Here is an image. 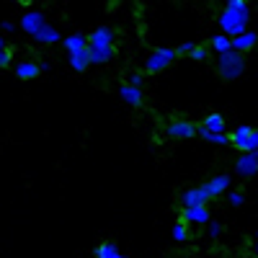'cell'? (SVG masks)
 Wrapping results in <instances>:
<instances>
[{
	"mask_svg": "<svg viewBox=\"0 0 258 258\" xmlns=\"http://www.w3.org/2000/svg\"><path fill=\"white\" fill-rule=\"evenodd\" d=\"M93 258H126L114 243H101L93 248Z\"/></svg>",
	"mask_w": 258,
	"mask_h": 258,
	"instance_id": "20",
	"label": "cell"
},
{
	"mask_svg": "<svg viewBox=\"0 0 258 258\" xmlns=\"http://www.w3.org/2000/svg\"><path fill=\"white\" fill-rule=\"evenodd\" d=\"M209 47H212V52L225 54V52H230V49H232V39H230V36H225V34H214V36L209 39Z\"/></svg>",
	"mask_w": 258,
	"mask_h": 258,
	"instance_id": "21",
	"label": "cell"
},
{
	"mask_svg": "<svg viewBox=\"0 0 258 258\" xmlns=\"http://www.w3.org/2000/svg\"><path fill=\"white\" fill-rule=\"evenodd\" d=\"M0 29H3V31H16V24H13V21H3Z\"/></svg>",
	"mask_w": 258,
	"mask_h": 258,
	"instance_id": "29",
	"label": "cell"
},
{
	"mask_svg": "<svg viewBox=\"0 0 258 258\" xmlns=\"http://www.w3.org/2000/svg\"><path fill=\"white\" fill-rule=\"evenodd\" d=\"M142 80H145V73H132L129 75V85H135V88H142Z\"/></svg>",
	"mask_w": 258,
	"mask_h": 258,
	"instance_id": "28",
	"label": "cell"
},
{
	"mask_svg": "<svg viewBox=\"0 0 258 258\" xmlns=\"http://www.w3.org/2000/svg\"><path fill=\"white\" fill-rule=\"evenodd\" d=\"M114 41H116V31H114L111 26H98V29L91 31V36H88V47H101V49H106V47H114Z\"/></svg>",
	"mask_w": 258,
	"mask_h": 258,
	"instance_id": "8",
	"label": "cell"
},
{
	"mask_svg": "<svg viewBox=\"0 0 258 258\" xmlns=\"http://www.w3.org/2000/svg\"><path fill=\"white\" fill-rule=\"evenodd\" d=\"M202 126L207 129V132H212V135H225L227 132V121H225L222 114H207Z\"/></svg>",
	"mask_w": 258,
	"mask_h": 258,
	"instance_id": "16",
	"label": "cell"
},
{
	"mask_svg": "<svg viewBox=\"0 0 258 258\" xmlns=\"http://www.w3.org/2000/svg\"><path fill=\"white\" fill-rule=\"evenodd\" d=\"M235 173L240 178H253L258 173V153H245V155H238L235 160Z\"/></svg>",
	"mask_w": 258,
	"mask_h": 258,
	"instance_id": "6",
	"label": "cell"
},
{
	"mask_svg": "<svg viewBox=\"0 0 258 258\" xmlns=\"http://www.w3.org/2000/svg\"><path fill=\"white\" fill-rule=\"evenodd\" d=\"M181 204H183V209H188V207H207L209 197H207V191L202 186H194V188H186L181 194Z\"/></svg>",
	"mask_w": 258,
	"mask_h": 258,
	"instance_id": "11",
	"label": "cell"
},
{
	"mask_svg": "<svg viewBox=\"0 0 258 258\" xmlns=\"http://www.w3.org/2000/svg\"><path fill=\"white\" fill-rule=\"evenodd\" d=\"M6 47H8V44H6V39H3V36H0V52H3Z\"/></svg>",
	"mask_w": 258,
	"mask_h": 258,
	"instance_id": "30",
	"label": "cell"
},
{
	"mask_svg": "<svg viewBox=\"0 0 258 258\" xmlns=\"http://www.w3.org/2000/svg\"><path fill=\"white\" fill-rule=\"evenodd\" d=\"M119 96H121V101H124L126 106H135V109H140V106L145 103L142 88H135V85H129V83H124L121 88H119Z\"/></svg>",
	"mask_w": 258,
	"mask_h": 258,
	"instance_id": "13",
	"label": "cell"
},
{
	"mask_svg": "<svg viewBox=\"0 0 258 258\" xmlns=\"http://www.w3.org/2000/svg\"><path fill=\"white\" fill-rule=\"evenodd\" d=\"M217 73L222 80H238L245 73V57L232 49L225 54H217Z\"/></svg>",
	"mask_w": 258,
	"mask_h": 258,
	"instance_id": "2",
	"label": "cell"
},
{
	"mask_svg": "<svg viewBox=\"0 0 258 258\" xmlns=\"http://www.w3.org/2000/svg\"><path fill=\"white\" fill-rule=\"evenodd\" d=\"M176 59V49L170 47H155L145 59V75H155V73H165V68H170Z\"/></svg>",
	"mask_w": 258,
	"mask_h": 258,
	"instance_id": "4",
	"label": "cell"
},
{
	"mask_svg": "<svg viewBox=\"0 0 258 258\" xmlns=\"http://www.w3.org/2000/svg\"><path fill=\"white\" fill-rule=\"evenodd\" d=\"M253 255L258 258V240H255V245H253Z\"/></svg>",
	"mask_w": 258,
	"mask_h": 258,
	"instance_id": "31",
	"label": "cell"
},
{
	"mask_svg": "<svg viewBox=\"0 0 258 258\" xmlns=\"http://www.w3.org/2000/svg\"><path fill=\"white\" fill-rule=\"evenodd\" d=\"M230 183H232V178H230L227 173H220V176H212L202 188L207 191L209 199H214V197H222V194H227V191H230Z\"/></svg>",
	"mask_w": 258,
	"mask_h": 258,
	"instance_id": "10",
	"label": "cell"
},
{
	"mask_svg": "<svg viewBox=\"0 0 258 258\" xmlns=\"http://www.w3.org/2000/svg\"><path fill=\"white\" fill-rule=\"evenodd\" d=\"M170 235H173V240L176 243H186V240H191V230H188V225L186 222H176L173 227H170Z\"/></svg>",
	"mask_w": 258,
	"mask_h": 258,
	"instance_id": "22",
	"label": "cell"
},
{
	"mask_svg": "<svg viewBox=\"0 0 258 258\" xmlns=\"http://www.w3.org/2000/svg\"><path fill=\"white\" fill-rule=\"evenodd\" d=\"M62 39V34L52 26V24H44L39 31H36V36H34V41L36 44H57V41Z\"/></svg>",
	"mask_w": 258,
	"mask_h": 258,
	"instance_id": "17",
	"label": "cell"
},
{
	"mask_svg": "<svg viewBox=\"0 0 258 258\" xmlns=\"http://www.w3.org/2000/svg\"><path fill=\"white\" fill-rule=\"evenodd\" d=\"M88 57H91V64H106L114 59V47H88Z\"/></svg>",
	"mask_w": 258,
	"mask_h": 258,
	"instance_id": "19",
	"label": "cell"
},
{
	"mask_svg": "<svg viewBox=\"0 0 258 258\" xmlns=\"http://www.w3.org/2000/svg\"><path fill=\"white\" fill-rule=\"evenodd\" d=\"M165 137L170 140H191L197 137V124L188 119H173L165 124Z\"/></svg>",
	"mask_w": 258,
	"mask_h": 258,
	"instance_id": "5",
	"label": "cell"
},
{
	"mask_svg": "<svg viewBox=\"0 0 258 258\" xmlns=\"http://www.w3.org/2000/svg\"><path fill=\"white\" fill-rule=\"evenodd\" d=\"M230 145L235 150H240V155L245 153H258V129L248 126V124H240L232 129L230 135Z\"/></svg>",
	"mask_w": 258,
	"mask_h": 258,
	"instance_id": "3",
	"label": "cell"
},
{
	"mask_svg": "<svg viewBox=\"0 0 258 258\" xmlns=\"http://www.w3.org/2000/svg\"><path fill=\"white\" fill-rule=\"evenodd\" d=\"M194 49H197V44H194V41H183V44L176 47V57H188Z\"/></svg>",
	"mask_w": 258,
	"mask_h": 258,
	"instance_id": "26",
	"label": "cell"
},
{
	"mask_svg": "<svg viewBox=\"0 0 258 258\" xmlns=\"http://www.w3.org/2000/svg\"><path fill=\"white\" fill-rule=\"evenodd\" d=\"M258 44V34L255 31H245V34H240V36H235L232 39V52H238V54H248V52H253V47Z\"/></svg>",
	"mask_w": 258,
	"mask_h": 258,
	"instance_id": "12",
	"label": "cell"
},
{
	"mask_svg": "<svg viewBox=\"0 0 258 258\" xmlns=\"http://www.w3.org/2000/svg\"><path fill=\"white\" fill-rule=\"evenodd\" d=\"M68 62H70V68L75 73H85L91 68V57H88V49H83V52H75V54H68Z\"/></svg>",
	"mask_w": 258,
	"mask_h": 258,
	"instance_id": "18",
	"label": "cell"
},
{
	"mask_svg": "<svg viewBox=\"0 0 258 258\" xmlns=\"http://www.w3.org/2000/svg\"><path fill=\"white\" fill-rule=\"evenodd\" d=\"M207 54H209V52H207V47H199V44H197V49H194L188 57H191V59H197V62H204V59H207Z\"/></svg>",
	"mask_w": 258,
	"mask_h": 258,
	"instance_id": "27",
	"label": "cell"
},
{
	"mask_svg": "<svg viewBox=\"0 0 258 258\" xmlns=\"http://www.w3.org/2000/svg\"><path fill=\"white\" fill-rule=\"evenodd\" d=\"M13 49L11 47H6L3 52H0V70H3V68H11V62H13Z\"/></svg>",
	"mask_w": 258,
	"mask_h": 258,
	"instance_id": "25",
	"label": "cell"
},
{
	"mask_svg": "<svg viewBox=\"0 0 258 258\" xmlns=\"http://www.w3.org/2000/svg\"><path fill=\"white\" fill-rule=\"evenodd\" d=\"M227 204L230 207H243L245 204V194L243 191H227Z\"/></svg>",
	"mask_w": 258,
	"mask_h": 258,
	"instance_id": "23",
	"label": "cell"
},
{
	"mask_svg": "<svg viewBox=\"0 0 258 258\" xmlns=\"http://www.w3.org/2000/svg\"><path fill=\"white\" fill-rule=\"evenodd\" d=\"M255 238H258V230H255Z\"/></svg>",
	"mask_w": 258,
	"mask_h": 258,
	"instance_id": "32",
	"label": "cell"
},
{
	"mask_svg": "<svg viewBox=\"0 0 258 258\" xmlns=\"http://www.w3.org/2000/svg\"><path fill=\"white\" fill-rule=\"evenodd\" d=\"M62 47H64V52H68V54L83 52V49H88V36H83L80 31H75V34L62 39Z\"/></svg>",
	"mask_w": 258,
	"mask_h": 258,
	"instance_id": "14",
	"label": "cell"
},
{
	"mask_svg": "<svg viewBox=\"0 0 258 258\" xmlns=\"http://www.w3.org/2000/svg\"><path fill=\"white\" fill-rule=\"evenodd\" d=\"M207 230H209V238H212V240H217L220 235H222V230H225V225L217 222V220H212V222L207 225Z\"/></svg>",
	"mask_w": 258,
	"mask_h": 258,
	"instance_id": "24",
	"label": "cell"
},
{
	"mask_svg": "<svg viewBox=\"0 0 258 258\" xmlns=\"http://www.w3.org/2000/svg\"><path fill=\"white\" fill-rule=\"evenodd\" d=\"M217 24H220V34L235 39V36H240L248 31V24H250V8L245 0H227V6L225 11L220 13L217 18Z\"/></svg>",
	"mask_w": 258,
	"mask_h": 258,
	"instance_id": "1",
	"label": "cell"
},
{
	"mask_svg": "<svg viewBox=\"0 0 258 258\" xmlns=\"http://www.w3.org/2000/svg\"><path fill=\"white\" fill-rule=\"evenodd\" d=\"M16 78L18 80H34V78H39V62H34V59H24V62H18L16 64Z\"/></svg>",
	"mask_w": 258,
	"mask_h": 258,
	"instance_id": "15",
	"label": "cell"
},
{
	"mask_svg": "<svg viewBox=\"0 0 258 258\" xmlns=\"http://www.w3.org/2000/svg\"><path fill=\"white\" fill-rule=\"evenodd\" d=\"M181 222L197 225V227L209 225V222H212V212H209V207H188V209L181 212Z\"/></svg>",
	"mask_w": 258,
	"mask_h": 258,
	"instance_id": "7",
	"label": "cell"
},
{
	"mask_svg": "<svg viewBox=\"0 0 258 258\" xmlns=\"http://www.w3.org/2000/svg\"><path fill=\"white\" fill-rule=\"evenodd\" d=\"M47 24V18L41 11H26L24 16H21V31L29 34V36H36V31Z\"/></svg>",
	"mask_w": 258,
	"mask_h": 258,
	"instance_id": "9",
	"label": "cell"
}]
</instances>
